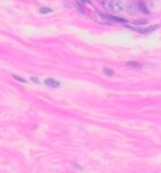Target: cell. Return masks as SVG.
<instances>
[{"mask_svg":"<svg viewBox=\"0 0 161 173\" xmlns=\"http://www.w3.org/2000/svg\"><path fill=\"white\" fill-rule=\"evenodd\" d=\"M108 8L114 13H120L124 9V3L122 0H110L108 2Z\"/></svg>","mask_w":161,"mask_h":173,"instance_id":"1","label":"cell"},{"mask_svg":"<svg viewBox=\"0 0 161 173\" xmlns=\"http://www.w3.org/2000/svg\"><path fill=\"white\" fill-rule=\"evenodd\" d=\"M131 29H134V28H132V27H130ZM159 28V25H153V26H150V27H148V28H139V29H134V30H136L138 33H142V34H149V33H152V32H154L156 29H158Z\"/></svg>","mask_w":161,"mask_h":173,"instance_id":"2","label":"cell"},{"mask_svg":"<svg viewBox=\"0 0 161 173\" xmlns=\"http://www.w3.org/2000/svg\"><path fill=\"white\" fill-rule=\"evenodd\" d=\"M126 9H127L128 14H131V15H136V14L139 13V6H138L136 2H131V3H128L127 7H126Z\"/></svg>","mask_w":161,"mask_h":173,"instance_id":"3","label":"cell"},{"mask_svg":"<svg viewBox=\"0 0 161 173\" xmlns=\"http://www.w3.org/2000/svg\"><path fill=\"white\" fill-rule=\"evenodd\" d=\"M44 82H45V84H46V86L52 87V88H59V87L61 86V83H60L59 81L54 80V79H46Z\"/></svg>","mask_w":161,"mask_h":173,"instance_id":"4","label":"cell"},{"mask_svg":"<svg viewBox=\"0 0 161 173\" xmlns=\"http://www.w3.org/2000/svg\"><path fill=\"white\" fill-rule=\"evenodd\" d=\"M138 6H139V11H141L142 14H145V15L149 14V9L146 8V5L144 3L143 1H139V2H138Z\"/></svg>","mask_w":161,"mask_h":173,"instance_id":"5","label":"cell"},{"mask_svg":"<svg viewBox=\"0 0 161 173\" xmlns=\"http://www.w3.org/2000/svg\"><path fill=\"white\" fill-rule=\"evenodd\" d=\"M126 65L128 68H133V69H141L142 68V64L139 62H135V61H130L126 63Z\"/></svg>","mask_w":161,"mask_h":173,"instance_id":"6","label":"cell"},{"mask_svg":"<svg viewBox=\"0 0 161 173\" xmlns=\"http://www.w3.org/2000/svg\"><path fill=\"white\" fill-rule=\"evenodd\" d=\"M104 73H105L107 77H112V76L114 74V71H113L112 69H109V68H104Z\"/></svg>","mask_w":161,"mask_h":173,"instance_id":"7","label":"cell"},{"mask_svg":"<svg viewBox=\"0 0 161 173\" xmlns=\"http://www.w3.org/2000/svg\"><path fill=\"white\" fill-rule=\"evenodd\" d=\"M52 11V9L51 8H47V7H42L41 9H39V13L41 14H49V13H51Z\"/></svg>","mask_w":161,"mask_h":173,"instance_id":"8","label":"cell"},{"mask_svg":"<svg viewBox=\"0 0 161 173\" xmlns=\"http://www.w3.org/2000/svg\"><path fill=\"white\" fill-rule=\"evenodd\" d=\"M109 19L114 20V21H120V23H126L125 19H123V18H118V17H109Z\"/></svg>","mask_w":161,"mask_h":173,"instance_id":"9","label":"cell"},{"mask_svg":"<svg viewBox=\"0 0 161 173\" xmlns=\"http://www.w3.org/2000/svg\"><path fill=\"white\" fill-rule=\"evenodd\" d=\"M146 23H148V20L146 19L136 20V21H134V24H136V25H144V24H146Z\"/></svg>","mask_w":161,"mask_h":173,"instance_id":"10","label":"cell"},{"mask_svg":"<svg viewBox=\"0 0 161 173\" xmlns=\"http://www.w3.org/2000/svg\"><path fill=\"white\" fill-rule=\"evenodd\" d=\"M13 77H14V79H16V80H18V81H20V82H24V83L26 82V80H25V79H23V78H20V77H19V76H15V74H14Z\"/></svg>","mask_w":161,"mask_h":173,"instance_id":"11","label":"cell"},{"mask_svg":"<svg viewBox=\"0 0 161 173\" xmlns=\"http://www.w3.org/2000/svg\"><path fill=\"white\" fill-rule=\"evenodd\" d=\"M100 5H103V6H105V3H106V0H97Z\"/></svg>","mask_w":161,"mask_h":173,"instance_id":"12","label":"cell"},{"mask_svg":"<svg viewBox=\"0 0 161 173\" xmlns=\"http://www.w3.org/2000/svg\"><path fill=\"white\" fill-rule=\"evenodd\" d=\"M78 1H80V2H85V3H91V2H90V0H78Z\"/></svg>","mask_w":161,"mask_h":173,"instance_id":"13","label":"cell"},{"mask_svg":"<svg viewBox=\"0 0 161 173\" xmlns=\"http://www.w3.org/2000/svg\"><path fill=\"white\" fill-rule=\"evenodd\" d=\"M31 79H32V81H34V82H38V80H37V79H36V78H31Z\"/></svg>","mask_w":161,"mask_h":173,"instance_id":"14","label":"cell"}]
</instances>
